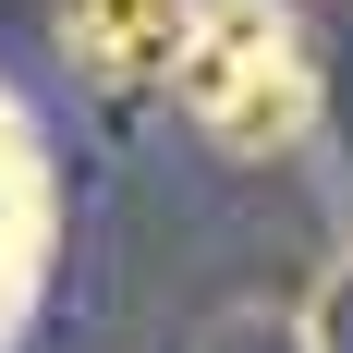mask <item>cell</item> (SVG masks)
<instances>
[{
  "label": "cell",
  "instance_id": "obj_1",
  "mask_svg": "<svg viewBox=\"0 0 353 353\" xmlns=\"http://www.w3.org/2000/svg\"><path fill=\"white\" fill-rule=\"evenodd\" d=\"M171 98L219 159H292L317 134V49L292 0H195L171 49Z\"/></svg>",
  "mask_w": 353,
  "mask_h": 353
},
{
  "label": "cell",
  "instance_id": "obj_2",
  "mask_svg": "<svg viewBox=\"0 0 353 353\" xmlns=\"http://www.w3.org/2000/svg\"><path fill=\"white\" fill-rule=\"evenodd\" d=\"M183 12H195V0H61V49L98 73V85L146 98V85H171Z\"/></svg>",
  "mask_w": 353,
  "mask_h": 353
},
{
  "label": "cell",
  "instance_id": "obj_3",
  "mask_svg": "<svg viewBox=\"0 0 353 353\" xmlns=\"http://www.w3.org/2000/svg\"><path fill=\"white\" fill-rule=\"evenodd\" d=\"M37 256H49V159H37V122L12 110V85H0V329L25 317Z\"/></svg>",
  "mask_w": 353,
  "mask_h": 353
},
{
  "label": "cell",
  "instance_id": "obj_4",
  "mask_svg": "<svg viewBox=\"0 0 353 353\" xmlns=\"http://www.w3.org/2000/svg\"><path fill=\"white\" fill-rule=\"evenodd\" d=\"M292 341H305V353H353V256H329V268H317V292H305Z\"/></svg>",
  "mask_w": 353,
  "mask_h": 353
},
{
  "label": "cell",
  "instance_id": "obj_5",
  "mask_svg": "<svg viewBox=\"0 0 353 353\" xmlns=\"http://www.w3.org/2000/svg\"><path fill=\"white\" fill-rule=\"evenodd\" d=\"M208 353H305V341H292V329H256V317H232Z\"/></svg>",
  "mask_w": 353,
  "mask_h": 353
}]
</instances>
